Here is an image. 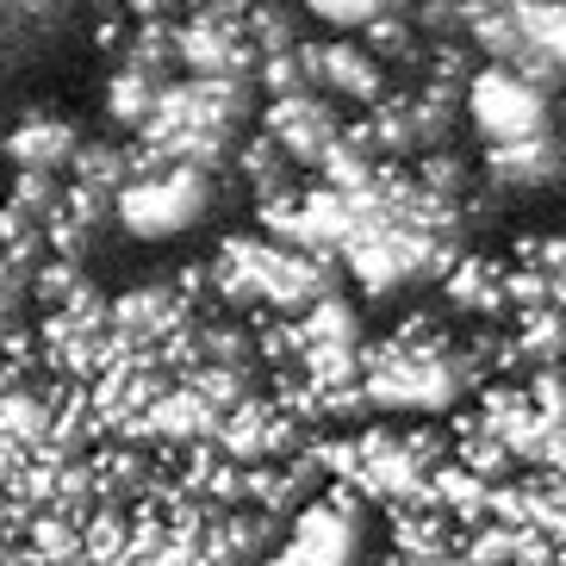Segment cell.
Listing matches in <instances>:
<instances>
[{
  "instance_id": "5",
  "label": "cell",
  "mask_w": 566,
  "mask_h": 566,
  "mask_svg": "<svg viewBox=\"0 0 566 566\" xmlns=\"http://www.w3.org/2000/svg\"><path fill=\"white\" fill-rule=\"evenodd\" d=\"M163 87L168 82H150V75L113 63V75H106V118H113L125 137H144V125H150L156 106H163Z\"/></svg>"
},
{
  "instance_id": "2",
  "label": "cell",
  "mask_w": 566,
  "mask_h": 566,
  "mask_svg": "<svg viewBox=\"0 0 566 566\" xmlns=\"http://www.w3.org/2000/svg\"><path fill=\"white\" fill-rule=\"evenodd\" d=\"M343 125L349 113L324 94H286V101H262V118H255V132L274 137L286 150V163L317 175V168L331 163V150L343 144Z\"/></svg>"
},
{
  "instance_id": "1",
  "label": "cell",
  "mask_w": 566,
  "mask_h": 566,
  "mask_svg": "<svg viewBox=\"0 0 566 566\" xmlns=\"http://www.w3.org/2000/svg\"><path fill=\"white\" fill-rule=\"evenodd\" d=\"M218 187L224 175H206V168H187V163H163L137 144V168L125 193L113 206V224L125 237H144V243H163V237H187L200 231V218L218 206Z\"/></svg>"
},
{
  "instance_id": "6",
  "label": "cell",
  "mask_w": 566,
  "mask_h": 566,
  "mask_svg": "<svg viewBox=\"0 0 566 566\" xmlns=\"http://www.w3.org/2000/svg\"><path fill=\"white\" fill-rule=\"evenodd\" d=\"M243 25H250L255 56H281V51H293V44L305 38L293 0H250V7H243Z\"/></svg>"
},
{
  "instance_id": "3",
  "label": "cell",
  "mask_w": 566,
  "mask_h": 566,
  "mask_svg": "<svg viewBox=\"0 0 566 566\" xmlns=\"http://www.w3.org/2000/svg\"><path fill=\"white\" fill-rule=\"evenodd\" d=\"M82 144H87V132L69 113H56V106H32V113H19L13 125L0 132L7 168H13V175H44V181H69Z\"/></svg>"
},
{
  "instance_id": "4",
  "label": "cell",
  "mask_w": 566,
  "mask_h": 566,
  "mask_svg": "<svg viewBox=\"0 0 566 566\" xmlns=\"http://www.w3.org/2000/svg\"><path fill=\"white\" fill-rule=\"evenodd\" d=\"M317 94L336 101L343 113H367L392 94V75L374 63V51L355 32H331L317 38Z\"/></svg>"
}]
</instances>
